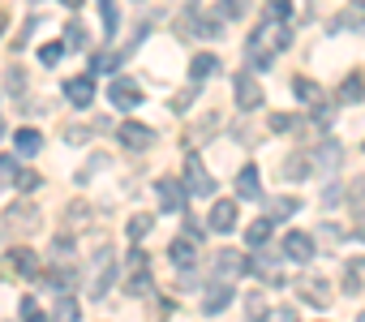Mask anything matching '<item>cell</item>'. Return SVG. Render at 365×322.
Returning a JSON list of instances; mask_svg holds the SVG:
<instances>
[{
  "label": "cell",
  "mask_w": 365,
  "mask_h": 322,
  "mask_svg": "<svg viewBox=\"0 0 365 322\" xmlns=\"http://www.w3.org/2000/svg\"><path fill=\"white\" fill-rule=\"evenodd\" d=\"M232 99H237L241 112H258V108H262V86H258V78H254V73H237V78H232Z\"/></svg>",
  "instance_id": "obj_1"
},
{
  "label": "cell",
  "mask_w": 365,
  "mask_h": 322,
  "mask_svg": "<svg viewBox=\"0 0 365 322\" xmlns=\"http://www.w3.org/2000/svg\"><path fill=\"white\" fill-rule=\"evenodd\" d=\"M35 271H39V258H35V249L18 245V249H9V254H5V279H31Z\"/></svg>",
  "instance_id": "obj_2"
},
{
  "label": "cell",
  "mask_w": 365,
  "mask_h": 322,
  "mask_svg": "<svg viewBox=\"0 0 365 322\" xmlns=\"http://www.w3.org/2000/svg\"><path fill=\"white\" fill-rule=\"evenodd\" d=\"M108 103L120 108V112H133V108H142V86H133L129 78H112V86H108Z\"/></svg>",
  "instance_id": "obj_3"
},
{
  "label": "cell",
  "mask_w": 365,
  "mask_h": 322,
  "mask_svg": "<svg viewBox=\"0 0 365 322\" xmlns=\"http://www.w3.org/2000/svg\"><path fill=\"white\" fill-rule=\"evenodd\" d=\"M5 228H9L14 237H26V232H35V228H39V211H35L31 202H18V207H9V211H5Z\"/></svg>",
  "instance_id": "obj_4"
},
{
  "label": "cell",
  "mask_w": 365,
  "mask_h": 322,
  "mask_svg": "<svg viewBox=\"0 0 365 322\" xmlns=\"http://www.w3.org/2000/svg\"><path fill=\"white\" fill-rule=\"evenodd\" d=\"M112 275H116V258H112V249H99V258H95V275H91V296H95V301L112 288Z\"/></svg>",
  "instance_id": "obj_5"
},
{
  "label": "cell",
  "mask_w": 365,
  "mask_h": 322,
  "mask_svg": "<svg viewBox=\"0 0 365 322\" xmlns=\"http://www.w3.org/2000/svg\"><path fill=\"white\" fill-rule=\"evenodd\" d=\"M125 292H129V296H142V292H150V275H146V254H142V249H133V254H129Z\"/></svg>",
  "instance_id": "obj_6"
},
{
  "label": "cell",
  "mask_w": 365,
  "mask_h": 322,
  "mask_svg": "<svg viewBox=\"0 0 365 322\" xmlns=\"http://www.w3.org/2000/svg\"><path fill=\"white\" fill-rule=\"evenodd\" d=\"M116 137H120V146H129V150L155 146V129H150V125H138V120H125V125L116 129Z\"/></svg>",
  "instance_id": "obj_7"
},
{
  "label": "cell",
  "mask_w": 365,
  "mask_h": 322,
  "mask_svg": "<svg viewBox=\"0 0 365 322\" xmlns=\"http://www.w3.org/2000/svg\"><path fill=\"white\" fill-rule=\"evenodd\" d=\"M292 90H297V99H305V103L318 112V120L327 125V116H331V112H327V95H322V86H318V82H309V78H297V82H292Z\"/></svg>",
  "instance_id": "obj_8"
},
{
  "label": "cell",
  "mask_w": 365,
  "mask_h": 322,
  "mask_svg": "<svg viewBox=\"0 0 365 322\" xmlns=\"http://www.w3.org/2000/svg\"><path fill=\"white\" fill-rule=\"evenodd\" d=\"M190 177H185V185H190V194H198V198H215V177H207V168L198 164V159H190V168H185Z\"/></svg>",
  "instance_id": "obj_9"
},
{
  "label": "cell",
  "mask_w": 365,
  "mask_h": 322,
  "mask_svg": "<svg viewBox=\"0 0 365 322\" xmlns=\"http://www.w3.org/2000/svg\"><path fill=\"white\" fill-rule=\"evenodd\" d=\"M65 99L73 108H91L95 103V78H69L65 82Z\"/></svg>",
  "instance_id": "obj_10"
},
{
  "label": "cell",
  "mask_w": 365,
  "mask_h": 322,
  "mask_svg": "<svg viewBox=\"0 0 365 322\" xmlns=\"http://www.w3.org/2000/svg\"><path fill=\"white\" fill-rule=\"evenodd\" d=\"M155 189H159V202H163V211H185V185H180V181L163 177Z\"/></svg>",
  "instance_id": "obj_11"
},
{
  "label": "cell",
  "mask_w": 365,
  "mask_h": 322,
  "mask_svg": "<svg viewBox=\"0 0 365 322\" xmlns=\"http://www.w3.org/2000/svg\"><path fill=\"white\" fill-rule=\"evenodd\" d=\"M284 254H288L292 262H309V258H314V237H309V232H288V237H284Z\"/></svg>",
  "instance_id": "obj_12"
},
{
  "label": "cell",
  "mask_w": 365,
  "mask_h": 322,
  "mask_svg": "<svg viewBox=\"0 0 365 322\" xmlns=\"http://www.w3.org/2000/svg\"><path fill=\"white\" fill-rule=\"evenodd\" d=\"M168 258H172V262H176L180 271H190V266H194V258H198V249H194V241H190V232H185V237H176V241L168 245Z\"/></svg>",
  "instance_id": "obj_13"
},
{
  "label": "cell",
  "mask_w": 365,
  "mask_h": 322,
  "mask_svg": "<svg viewBox=\"0 0 365 322\" xmlns=\"http://www.w3.org/2000/svg\"><path fill=\"white\" fill-rule=\"evenodd\" d=\"M245 56H250V69H271V61H275V48H271L262 35H254V39H250V48H245Z\"/></svg>",
  "instance_id": "obj_14"
},
{
  "label": "cell",
  "mask_w": 365,
  "mask_h": 322,
  "mask_svg": "<svg viewBox=\"0 0 365 322\" xmlns=\"http://www.w3.org/2000/svg\"><path fill=\"white\" fill-rule=\"evenodd\" d=\"M228 305H232V288H228V284H211V288L202 292V309H207V313H224Z\"/></svg>",
  "instance_id": "obj_15"
},
{
  "label": "cell",
  "mask_w": 365,
  "mask_h": 322,
  "mask_svg": "<svg viewBox=\"0 0 365 322\" xmlns=\"http://www.w3.org/2000/svg\"><path fill=\"white\" fill-rule=\"evenodd\" d=\"M309 159H314V168L331 172V168H339V159H344V150H339V142H331V137H327V142H322V146H318V150H314Z\"/></svg>",
  "instance_id": "obj_16"
},
{
  "label": "cell",
  "mask_w": 365,
  "mask_h": 322,
  "mask_svg": "<svg viewBox=\"0 0 365 322\" xmlns=\"http://www.w3.org/2000/svg\"><path fill=\"white\" fill-rule=\"evenodd\" d=\"M237 228V202H215L211 207V232H232Z\"/></svg>",
  "instance_id": "obj_17"
},
{
  "label": "cell",
  "mask_w": 365,
  "mask_h": 322,
  "mask_svg": "<svg viewBox=\"0 0 365 322\" xmlns=\"http://www.w3.org/2000/svg\"><path fill=\"white\" fill-rule=\"evenodd\" d=\"M258 194H262V181H258V168L250 164L237 172V198H258Z\"/></svg>",
  "instance_id": "obj_18"
},
{
  "label": "cell",
  "mask_w": 365,
  "mask_h": 322,
  "mask_svg": "<svg viewBox=\"0 0 365 322\" xmlns=\"http://www.w3.org/2000/svg\"><path fill=\"white\" fill-rule=\"evenodd\" d=\"M297 292H301V296H305V301H314V305H318V309H322V305H327V301H331V288H327V284H322V279H314V275H309V279H301V284H297Z\"/></svg>",
  "instance_id": "obj_19"
},
{
  "label": "cell",
  "mask_w": 365,
  "mask_h": 322,
  "mask_svg": "<svg viewBox=\"0 0 365 322\" xmlns=\"http://www.w3.org/2000/svg\"><path fill=\"white\" fill-rule=\"evenodd\" d=\"M335 26H339V31H365V0H352V5L339 14Z\"/></svg>",
  "instance_id": "obj_20"
},
{
  "label": "cell",
  "mask_w": 365,
  "mask_h": 322,
  "mask_svg": "<svg viewBox=\"0 0 365 322\" xmlns=\"http://www.w3.org/2000/svg\"><path fill=\"white\" fill-rule=\"evenodd\" d=\"M365 99V78L361 73H348L344 86H339V103H361Z\"/></svg>",
  "instance_id": "obj_21"
},
{
  "label": "cell",
  "mask_w": 365,
  "mask_h": 322,
  "mask_svg": "<svg viewBox=\"0 0 365 322\" xmlns=\"http://www.w3.org/2000/svg\"><path fill=\"white\" fill-rule=\"evenodd\" d=\"M14 146H18V155H39L43 133H39V129H18V133H14Z\"/></svg>",
  "instance_id": "obj_22"
},
{
  "label": "cell",
  "mask_w": 365,
  "mask_h": 322,
  "mask_svg": "<svg viewBox=\"0 0 365 322\" xmlns=\"http://www.w3.org/2000/svg\"><path fill=\"white\" fill-rule=\"evenodd\" d=\"M271 228H275V219H254V224L245 228V241H250L254 249H267V241H271Z\"/></svg>",
  "instance_id": "obj_23"
},
{
  "label": "cell",
  "mask_w": 365,
  "mask_h": 322,
  "mask_svg": "<svg viewBox=\"0 0 365 322\" xmlns=\"http://www.w3.org/2000/svg\"><path fill=\"white\" fill-rule=\"evenodd\" d=\"M215 271L220 275H241L245 271V258L237 249H224V254H215Z\"/></svg>",
  "instance_id": "obj_24"
},
{
  "label": "cell",
  "mask_w": 365,
  "mask_h": 322,
  "mask_svg": "<svg viewBox=\"0 0 365 322\" xmlns=\"http://www.w3.org/2000/svg\"><path fill=\"white\" fill-rule=\"evenodd\" d=\"M215 69H220V56H211V52H207V56H194V65H190V78H194V82H202V78H211Z\"/></svg>",
  "instance_id": "obj_25"
},
{
  "label": "cell",
  "mask_w": 365,
  "mask_h": 322,
  "mask_svg": "<svg viewBox=\"0 0 365 322\" xmlns=\"http://www.w3.org/2000/svg\"><path fill=\"white\" fill-rule=\"evenodd\" d=\"M267 313H271V309H267V296H262V292H250V296H245V318H250V322H267Z\"/></svg>",
  "instance_id": "obj_26"
},
{
  "label": "cell",
  "mask_w": 365,
  "mask_h": 322,
  "mask_svg": "<svg viewBox=\"0 0 365 322\" xmlns=\"http://www.w3.org/2000/svg\"><path fill=\"white\" fill-rule=\"evenodd\" d=\"M78 318H82V309H78V301L65 292V296L56 301V313H52V322H78Z\"/></svg>",
  "instance_id": "obj_27"
},
{
  "label": "cell",
  "mask_w": 365,
  "mask_h": 322,
  "mask_svg": "<svg viewBox=\"0 0 365 322\" xmlns=\"http://www.w3.org/2000/svg\"><path fill=\"white\" fill-rule=\"evenodd\" d=\"M99 14H103V39H112V35H116V26H120L116 0H99Z\"/></svg>",
  "instance_id": "obj_28"
},
{
  "label": "cell",
  "mask_w": 365,
  "mask_h": 322,
  "mask_svg": "<svg viewBox=\"0 0 365 322\" xmlns=\"http://www.w3.org/2000/svg\"><path fill=\"white\" fill-rule=\"evenodd\" d=\"M309 172H314V159H309V155H292V159H288V177H292V181H305Z\"/></svg>",
  "instance_id": "obj_29"
},
{
  "label": "cell",
  "mask_w": 365,
  "mask_h": 322,
  "mask_svg": "<svg viewBox=\"0 0 365 322\" xmlns=\"http://www.w3.org/2000/svg\"><path fill=\"white\" fill-rule=\"evenodd\" d=\"M297 207H301L297 198H275V202H271V215H267V219H292V215H297Z\"/></svg>",
  "instance_id": "obj_30"
},
{
  "label": "cell",
  "mask_w": 365,
  "mask_h": 322,
  "mask_svg": "<svg viewBox=\"0 0 365 322\" xmlns=\"http://www.w3.org/2000/svg\"><path fill=\"white\" fill-rule=\"evenodd\" d=\"M339 288H344V296H356V292H361V262H352V266L344 271V284H339Z\"/></svg>",
  "instance_id": "obj_31"
},
{
  "label": "cell",
  "mask_w": 365,
  "mask_h": 322,
  "mask_svg": "<svg viewBox=\"0 0 365 322\" xmlns=\"http://www.w3.org/2000/svg\"><path fill=\"white\" fill-rule=\"evenodd\" d=\"M150 224H155L150 215H133V219H129V228H125V232H129V241H142V237L150 232Z\"/></svg>",
  "instance_id": "obj_32"
},
{
  "label": "cell",
  "mask_w": 365,
  "mask_h": 322,
  "mask_svg": "<svg viewBox=\"0 0 365 322\" xmlns=\"http://www.w3.org/2000/svg\"><path fill=\"white\" fill-rule=\"evenodd\" d=\"M73 279H78V275H73V271H61V266L48 275V284H52L56 292H69V288H73Z\"/></svg>",
  "instance_id": "obj_33"
},
{
  "label": "cell",
  "mask_w": 365,
  "mask_h": 322,
  "mask_svg": "<svg viewBox=\"0 0 365 322\" xmlns=\"http://www.w3.org/2000/svg\"><path fill=\"white\" fill-rule=\"evenodd\" d=\"M65 35H69V39H65V48H69V52H78V48H86V26H78V22H73V26H69Z\"/></svg>",
  "instance_id": "obj_34"
},
{
  "label": "cell",
  "mask_w": 365,
  "mask_h": 322,
  "mask_svg": "<svg viewBox=\"0 0 365 322\" xmlns=\"http://www.w3.org/2000/svg\"><path fill=\"white\" fill-rule=\"evenodd\" d=\"M61 56H65V43H43L39 48V61L43 65H61Z\"/></svg>",
  "instance_id": "obj_35"
},
{
  "label": "cell",
  "mask_w": 365,
  "mask_h": 322,
  "mask_svg": "<svg viewBox=\"0 0 365 322\" xmlns=\"http://www.w3.org/2000/svg\"><path fill=\"white\" fill-rule=\"evenodd\" d=\"M99 168H108V155H95V159H91V164H86V168H82V172H78V181H82V185H86V181H91V177H95V172H99Z\"/></svg>",
  "instance_id": "obj_36"
},
{
  "label": "cell",
  "mask_w": 365,
  "mask_h": 322,
  "mask_svg": "<svg viewBox=\"0 0 365 322\" xmlns=\"http://www.w3.org/2000/svg\"><path fill=\"white\" fill-rule=\"evenodd\" d=\"M120 65V56H112V52H103V56H95V65H91V73H108V69H116Z\"/></svg>",
  "instance_id": "obj_37"
},
{
  "label": "cell",
  "mask_w": 365,
  "mask_h": 322,
  "mask_svg": "<svg viewBox=\"0 0 365 322\" xmlns=\"http://www.w3.org/2000/svg\"><path fill=\"white\" fill-rule=\"evenodd\" d=\"M297 125H301L297 116H284V112H279V116H271V129H275V133H292Z\"/></svg>",
  "instance_id": "obj_38"
},
{
  "label": "cell",
  "mask_w": 365,
  "mask_h": 322,
  "mask_svg": "<svg viewBox=\"0 0 365 322\" xmlns=\"http://www.w3.org/2000/svg\"><path fill=\"white\" fill-rule=\"evenodd\" d=\"M352 211H356V215L365 219V177H361V181L352 185Z\"/></svg>",
  "instance_id": "obj_39"
},
{
  "label": "cell",
  "mask_w": 365,
  "mask_h": 322,
  "mask_svg": "<svg viewBox=\"0 0 365 322\" xmlns=\"http://www.w3.org/2000/svg\"><path fill=\"white\" fill-rule=\"evenodd\" d=\"M18 177V159L14 155H0V181H14Z\"/></svg>",
  "instance_id": "obj_40"
},
{
  "label": "cell",
  "mask_w": 365,
  "mask_h": 322,
  "mask_svg": "<svg viewBox=\"0 0 365 322\" xmlns=\"http://www.w3.org/2000/svg\"><path fill=\"white\" fill-rule=\"evenodd\" d=\"M14 185L31 194V189H39V172H18V177H14Z\"/></svg>",
  "instance_id": "obj_41"
},
{
  "label": "cell",
  "mask_w": 365,
  "mask_h": 322,
  "mask_svg": "<svg viewBox=\"0 0 365 322\" xmlns=\"http://www.w3.org/2000/svg\"><path fill=\"white\" fill-rule=\"evenodd\" d=\"M86 219H91V207H86V202H73V207H69V224L78 228V224H86Z\"/></svg>",
  "instance_id": "obj_42"
},
{
  "label": "cell",
  "mask_w": 365,
  "mask_h": 322,
  "mask_svg": "<svg viewBox=\"0 0 365 322\" xmlns=\"http://www.w3.org/2000/svg\"><path fill=\"white\" fill-rule=\"evenodd\" d=\"M22 322H48V318H43V309L35 301H22Z\"/></svg>",
  "instance_id": "obj_43"
},
{
  "label": "cell",
  "mask_w": 365,
  "mask_h": 322,
  "mask_svg": "<svg viewBox=\"0 0 365 322\" xmlns=\"http://www.w3.org/2000/svg\"><path fill=\"white\" fill-rule=\"evenodd\" d=\"M190 103H194V90H180V95L172 99V112H190Z\"/></svg>",
  "instance_id": "obj_44"
},
{
  "label": "cell",
  "mask_w": 365,
  "mask_h": 322,
  "mask_svg": "<svg viewBox=\"0 0 365 322\" xmlns=\"http://www.w3.org/2000/svg\"><path fill=\"white\" fill-rule=\"evenodd\" d=\"M288 14H292V0H271V18H279V22H284Z\"/></svg>",
  "instance_id": "obj_45"
},
{
  "label": "cell",
  "mask_w": 365,
  "mask_h": 322,
  "mask_svg": "<svg viewBox=\"0 0 365 322\" xmlns=\"http://www.w3.org/2000/svg\"><path fill=\"white\" fill-rule=\"evenodd\" d=\"M224 18H245V0H224Z\"/></svg>",
  "instance_id": "obj_46"
},
{
  "label": "cell",
  "mask_w": 365,
  "mask_h": 322,
  "mask_svg": "<svg viewBox=\"0 0 365 322\" xmlns=\"http://www.w3.org/2000/svg\"><path fill=\"white\" fill-rule=\"evenodd\" d=\"M86 133H91V129H82V125H73V129L65 133V142H73V146H82V142H86Z\"/></svg>",
  "instance_id": "obj_47"
},
{
  "label": "cell",
  "mask_w": 365,
  "mask_h": 322,
  "mask_svg": "<svg viewBox=\"0 0 365 322\" xmlns=\"http://www.w3.org/2000/svg\"><path fill=\"white\" fill-rule=\"evenodd\" d=\"M271 322H297V309H288V305H284V309H275V318H271Z\"/></svg>",
  "instance_id": "obj_48"
},
{
  "label": "cell",
  "mask_w": 365,
  "mask_h": 322,
  "mask_svg": "<svg viewBox=\"0 0 365 322\" xmlns=\"http://www.w3.org/2000/svg\"><path fill=\"white\" fill-rule=\"evenodd\" d=\"M61 5H65V9H82V0H61Z\"/></svg>",
  "instance_id": "obj_49"
},
{
  "label": "cell",
  "mask_w": 365,
  "mask_h": 322,
  "mask_svg": "<svg viewBox=\"0 0 365 322\" xmlns=\"http://www.w3.org/2000/svg\"><path fill=\"white\" fill-rule=\"evenodd\" d=\"M0 31H5V9H0Z\"/></svg>",
  "instance_id": "obj_50"
},
{
  "label": "cell",
  "mask_w": 365,
  "mask_h": 322,
  "mask_svg": "<svg viewBox=\"0 0 365 322\" xmlns=\"http://www.w3.org/2000/svg\"><path fill=\"white\" fill-rule=\"evenodd\" d=\"M0 133H5V120H0Z\"/></svg>",
  "instance_id": "obj_51"
},
{
  "label": "cell",
  "mask_w": 365,
  "mask_h": 322,
  "mask_svg": "<svg viewBox=\"0 0 365 322\" xmlns=\"http://www.w3.org/2000/svg\"><path fill=\"white\" fill-rule=\"evenodd\" d=\"M356 322H365V313H361V318H356Z\"/></svg>",
  "instance_id": "obj_52"
}]
</instances>
